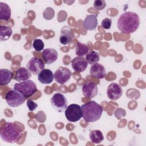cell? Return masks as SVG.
Returning a JSON list of instances; mask_svg holds the SVG:
<instances>
[{
  "instance_id": "f1b7e54d",
  "label": "cell",
  "mask_w": 146,
  "mask_h": 146,
  "mask_svg": "<svg viewBox=\"0 0 146 146\" xmlns=\"http://www.w3.org/2000/svg\"><path fill=\"white\" fill-rule=\"evenodd\" d=\"M26 105L30 111H34L38 107V104L31 100H27Z\"/></svg>"
},
{
  "instance_id": "603a6c76",
  "label": "cell",
  "mask_w": 146,
  "mask_h": 146,
  "mask_svg": "<svg viewBox=\"0 0 146 146\" xmlns=\"http://www.w3.org/2000/svg\"><path fill=\"white\" fill-rule=\"evenodd\" d=\"M89 48L88 47L80 42H78L76 48H75V54L78 56H83L87 55L88 52Z\"/></svg>"
},
{
  "instance_id": "44dd1931",
  "label": "cell",
  "mask_w": 146,
  "mask_h": 146,
  "mask_svg": "<svg viewBox=\"0 0 146 146\" xmlns=\"http://www.w3.org/2000/svg\"><path fill=\"white\" fill-rule=\"evenodd\" d=\"M13 34L12 29L6 25L0 26V40L5 41L9 39Z\"/></svg>"
},
{
  "instance_id": "8992f818",
  "label": "cell",
  "mask_w": 146,
  "mask_h": 146,
  "mask_svg": "<svg viewBox=\"0 0 146 146\" xmlns=\"http://www.w3.org/2000/svg\"><path fill=\"white\" fill-rule=\"evenodd\" d=\"M64 114L67 120L71 122H76L82 117L81 107L76 104H71L66 108Z\"/></svg>"
},
{
  "instance_id": "ffe728a7",
  "label": "cell",
  "mask_w": 146,
  "mask_h": 146,
  "mask_svg": "<svg viewBox=\"0 0 146 146\" xmlns=\"http://www.w3.org/2000/svg\"><path fill=\"white\" fill-rule=\"evenodd\" d=\"M11 14L10 6L5 2H0V19L8 21L11 17Z\"/></svg>"
},
{
  "instance_id": "9c48e42d",
  "label": "cell",
  "mask_w": 146,
  "mask_h": 146,
  "mask_svg": "<svg viewBox=\"0 0 146 146\" xmlns=\"http://www.w3.org/2000/svg\"><path fill=\"white\" fill-rule=\"evenodd\" d=\"M71 75V71L65 67H59L54 74L55 80L60 84H63L67 82Z\"/></svg>"
},
{
  "instance_id": "7402d4cb",
  "label": "cell",
  "mask_w": 146,
  "mask_h": 146,
  "mask_svg": "<svg viewBox=\"0 0 146 146\" xmlns=\"http://www.w3.org/2000/svg\"><path fill=\"white\" fill-rule=\"evenodd\" d=\"M91 141L94 144H99L104 140V136L102 132L98 129L92 130L89 134Z\"/></svg>"
},
{
  "instance_id": "ac0fdd59",
  "label": "cell",
  "mask_w": 146,
  "mask_h": 146,
  "mask_svg": "<svg viewBox=\"0 0 146 146\" xmlns=\"http://www.w3.org/2000/svg\"><path fill=\"white\" fill-rule=\"evenodd\" d=\"M31 75L30 72L26 68L21 67L17 70L14 79L18 82L26 81L30 78Z\"/></svg>"
},
{
  "instance_id": "5b68a950",
  "label": "cell",
  "mask_w": 146,
  "mask_h": 146,
  "mask_svg": "<svg viewBox=\"0 0 146 146\" xmlns=\"http://www.w3.org/2000/svg\"><path fill=\"white\" fill-rule=\"evenodd\" d=\"M26 98L22 94L14 89L10 90L5 95L6 102L11 107H17L21 106L25 102Z\"/></svg>"
},
{
  "instance_id": "30bf717a",
  "label": "cell",
  "mask_w": 146,
  "mask_h": 146,
  "mask_svg": "<svg viewBox=\"0 0 146 146\" xmlns=\"http://www.w3.org/2000/svg\"><path fill=\"white\" fill-rule=\"evenodd\" d=\"M123 94V89L121 86L116 83L110 84L107 90V95L112 100L119 99Z\"/></svg>"
},
{
  "instance_id": "5bb4252c",
  "label": "cell",
  "mask_w": 146,
  "mask_h": 146,
  "mask_svg": "<svg viewBox=\"0 0 146 146\" xmlns=\"http://www.w3.org/2000/svg\"><path fill=\"white\" fill-rule=\"evenodd\" d=\"M42 57L46 64H51L57 60L58 53L55 49L48 48L43 50Z\"/></svg>"
},
{
  "instance_id": "6da1fadb",
  "label": "cell",
  "mask_w": 146,
  "mask_h": 146,
  "mask_svg": "<svg viewBox=\"0 0 146 146\" xmlns=\"http://www.w3.org/2000/svg\"><path fill=\"white\" fill-rule=\"evenodd\" d=\"M140 17L132 11H127L120 15L117 22L118 29L124 34H131L137 30L140 25Z\"/></svg>"
},
{
  "instance_id": "d4e9b609",
  "label": "cell",
  "mask_w": 146,
  "mask_h": 146,
  "mask_svg": "<svg viewBox=\"0 0 146 146\" xmlns=\"http://www.w3.org/2000/svg\"><path fill=\"white\" fill-rule=\"evenodd\" d=\"M33 46L36 51H41L43 50L44 47V43L42 40L40 39H35L33 43Z\"/></svg>"
},
{
  "instance_id": "ba28073f",
  "label": "cell",
  "mask_w": 146,
  "mask_h": 146,
  "mask_svg": "<svg viewBox=\"0 0 146 146\" xmlns=\"http://www.w3.org/2000/svg\"><path fill=\"white\" fill-rule=\"evenodd\" d=\"M26 67L31 74L37 75L42 70L44 69V64L40 59L34 56L29 60Z\"/></svg>"
},
{
  "instance_id": "7a4b0ae2",
  "label": "cell",
  "mask_w": 146,
  "mask_h": 146,
  "mask_svg": "<svg viewBox=\"0 0 146 146\" xmlns=\"http://www.w3.org/2000/svg\"><path fill=\"white\" fill-rule=\"evenodd\" d=\"M23 130L24 128H22L15 122H6L1 129V137L6 143H17L21 138Z\"/></svg>"
},
{
  "instance_id": "e0dca14e",
  "label": "cell",
  "mask_w": 146,
  "mask_h": 146,
  "mask_svg": "<svg viewBox=\"0 0 146 146\" xmlns=\"http://www.w3.org/2000/svg\"><path fill=\"white\" fill-rule=\"evenodd\" d=\"M71 29L68 26H64L61 30L59 41L62 44L66 45L70 43L72 39Z\"/></svg>"
},
{
  "instance_id": "2e32d148",
  "label": "cell",
  "mask_w": 146,
  "mask_h": 146,
  "mask_svg": "<svg viewBox=\"0 0 146 146\" xmlns=\"http://www.w3.org/2000/svg\"><path fill=\"white\" fill-rule=\"evenodd\" d=\"M97 15L95 14L87 15L83 21L84 27L88 30H94L98 25Z\"/></svg>"
},
{
  "instance_id": "83f0119b",
  "label": "cell",
  "mask_w": 146,
  "mask_h": 146,
  "mask_svg": "<svg viewBox=\"0 0 146 146\" xmlns=\"http://www.w3.org/2000/svg\"><path fill=\"white\" fill-rule=\"evenodd\" d=\"M112 25V19L111 18H106L102 21V26L105 29H110Z\"/></svg>"
},
{
  "instance_id": "9a60e30c",
  "label": "cell",
  "mask_w": 146,
  "mask_h": 146,
  "mask_svg": "<svg viewBox=\"0 0 146 146\" xmlns=\"http://www.w3.org/2000/svg\"><path fill=\"white\" fill-rule=\"evenodd\" d=\"M54 78L52 71L49 69H43L38 74V79L42 84H50Z\"/></svg>"
},
{
  "instance_id": "4fadbf2b",
  "label": "cell",
  "mask_w": 146,
  "mask_h": 146,
  "mask_svg": "<svg viewBox=\"0 0 146 146\" xmlns=\"http://www.w3.org/2000/svg\"><path fill=\"white\" fill-rule=\"evenodd\" d=\"M71 66L74 70L76 72H82L84 71L87 66L88 63L83 56H77L71 60Z\"/></svg>"
},
{
  "instance_id": "3957f363",
  "label": "cell",
  "mask_w": 146,
  "mask_h": 146,
  "mask_svg": "<svg viewBox=\"0 0 146 146\" xmlns=\"http://www.w3.org/2000/svg\"><path fill=\"white\" fill-rule=\"evenodd\" d=\"M82 117L87 122H94L99 120L102 115V107L95 101L88 102L81 106Z\"/></svg>"
},
{
  "instance_id": "cb8c5ba5",
  "label": "cell",
  "mask_w": 146,
  "mask_h": 146,
  "mask_svg": "<svg viewBox=\"0 0 146 146\" xmlns=\"http://www.w3.org/2000/svg\"><path fill=\"white\" fill-rule=\"evenodd\" d=\"M100 56L98 52L95 51H91L88 52L86 56V60L90 64H94L99 61Z\"/></svg>"
},
{
  "instance_id": "4316f807",
  "label": "cell",
  "mask_w": 146,
  "mask_h": 146,
  "mask_svg": "<svg viewBox=\"0 0 146 146\" xmlns=\"http://www.w3.org/2000/svg\"><path fill=\"white\" fill-rule=\"evenodd\" d=\"M94 7L98 11L103 10L106 6V3L104 0H95L94 2Z\"/></svg>"
},
{
  "instance_id": "484cf974",
  "label": "cell",
  "mask_w": 146,
  "mask_h": 146,
  "mask_svg": "<svg viewBox=\"0 0 146 146\" xmlns=\"http://www.w3.org/2000/svg\"><path fill=\"white\" fill-rule=\"evenodd\" d=\"M55 15L54 10L50 7L46 9V10L43 13V17L46 20L52 19Z\"/></svg>"
},
{
  "instance_id": "8fae6325",
  "label": "cell",
  "mask_w": 146,
  "mask_h": 146,
  "mask_svg": "<svg viewBox=\"0 0 146 146\" xmlns=\"http://www.w3.org/2000/svg\"><path fill=\"white\" fill-rule=\"evenodd\" d=\"M82 90L84 96L88 98H93L95 97L98 92L97 85L91 82L85 83L82 86Z\"/></svg>"
},
{
  "instance_id": "52a82bcc",
  "label": "cell",
  "mask_w": 146,
  "mask_h": 146,
  "mask_svg": "<svg viewBox=\"0 0 146 146\" xmlns=\"http://www.w3.org/2000/svg\"><path fill=\"white\" fill-rule=\"evenodd\" d=\"M51 103L58 112H62L67 107V99L63 94L59 92L55 93L51 98Z\"/></svg>"
},
{
  "instance_id": "7c38bea8",
  "label": "cell",
  "mask_w": 146,
  "mask_h": 146,
  "mask_svg": "<svg viewBox=\"0 0 146 146\" xmlns=\"http://www.w3.org/2000/svg\"><path fill=\"white\" fill-rule=\"evenodd\" d=\"M90 74L92 77L98 79H103L107 75L104 67L98 63L91 66L90 68Z\"/></svg>"
},
{
  "instance_id": "d6986e66",
  "label": "cell",
  "mask_w": 146,
  "mask_h": 146,
  "mask_svg": "<svg viewBox=\"0 0 146 146\" xmlns=\"http://www.w3.org/2000/svg\"><path fill=\"white\" fill-rule=\"evenodd\" d=\"M13 72L6 68L0 69V85L5 86L8 84L13 78Z\"/></svg>"
},
{
  "instance_id": "277c9868",
  "label": "cell",
  "mask_w": 146,
  "mask_h": 146,
  "mask_svg": "<svg viewBox=\"0 0 146 146\" xmlns=\"http://www.w3.org/2000/svg\"><path fill=\"white\" fill-rule=\"evenodd\" d=\"M14 89L19 92L25 98L31 96L38 91L35 83L31 80H27L23 82L15 83Z\"/></svg>"
}]
</instances>
